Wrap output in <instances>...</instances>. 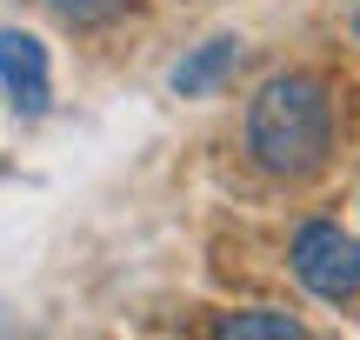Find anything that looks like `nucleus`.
<instances>
[{"mask_svg":"<svg viewBox=\"0 0 360 340\" xmlns=\"http://www.w3.org/2000/svg\"><path fill=\"white\" fill-rule=\"evenodd\" d=\"M247 154L274 181H307L334 154V100L314 74H274L260 80L247 107Z\"/></svg>","mask_w":360,"mask_h":340,"instance_id":"obj_1","label":"nucleus"},{"mask_svg":"<svg viewBox=\"0 0 360 340\" xmlns=\"http://www.w3.org/2000/svg\"><path fill=\"white\" fill-rule=\"evenodd\" d=\"M294 274H300V287L314 294V301H354L360 294V240L347 234L340 221H307L294 234Z\"/></svg>","mask_w":360,"mask_h":340,"instance_id":"obj_2","label":"nucleus"},{"mask_svg":"<svg viewBox=\"0 0 360 340\" xmlns=\"http://www.w3.org/2000/svg\"><path fill=\"white\" fill-rule=\"evenodd\" d=\"M0 87L20 114H47L53 80H47V47L20 27H0Z\"/></svg>","mask_w":360,"mask_h":340,"instance_id":"obj_3","label":"nucleus"},{"mask_svg":"<svg viewBox=\"0 0 360 340\" xmlns=\"http://www.w3.org/2000/svg\"><path fill=\"white\" fill-rule=\"evenodd\" d=\"M240 60H247V47H240L233 34H220V40H207V47H193L167 80H174V93H180V100H200V93L227 87V80L240 74Z\"/></svg>","mask_w":360,"mask_h":340,"instance_id":"obj_4","label":"nucleus"},{"mask_svg":"<svg viewBox=\"0 0 360 340\" xmlns=\"http://www.w3.org/2000/svg\"><path fill=\"white\" fill-rule=\"evenodd\" d=\"M214 334L220 340H300L307 327L294 314H281V307H247V314H220Z\"/></svg>","mask_w":360,"mask_h":340,"instance_id":"obj_5","label":"nucleus"},{"mask_svg":"<svg viewBox=\"0 0 360 340\" xmlns=\"http://www.w3.org/2000/svg\"><path fill=\"white\" fill-rule=\"evenodd\" d=\"M40 7H47L53 20H67V27H107L127 0H40Z\"/></svg>","mask_w":360,"mask_h":340,"instance_id":"obj_6","label":"nucleus"},{"mask_svg":"<svg viewBox=\"0 0 360 340\" xmlns=\"http://www.w3.org/2000/svg\"><path fill=\"white\" fill-rule=\"evenodd\" d=\"M354 34H360V13H354Z\"/></svg>","mask_w":360,"mask_h":340,"instance_id":"obj_7","label":"nucleus"}]
</instances>
